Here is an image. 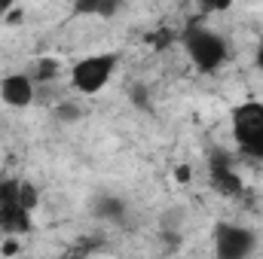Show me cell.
<instances>
[{
  "mask_svg": "<svg viewBox=\"0 0 263 259\" xmlns=\"http://www.w3.org/2000/svg\"><path fill=\"white\" fill-rule=\"evenodd\" d=\"M181 46H184L190 64L202 73L220 70L230 58V43L208 25H187L181 31Z\"/></svg>",
  "mask_w": 263,
  "mask_h": 259,
  "instance_id": "6da1fadb",
  "label": "cell"
},
{
  "mask_svg": "<svg viewBox=\"0 0 263 259\" xmlns=\"http://www.w3.org/2000/svg\"><path fill=\"white\" fill-rule=\"evenodd\" d=\"M230 131L236 146L248 156L263 162V101H239L230 110Z\"/></svg>",
  "mask_w": 263,
  "mask_h": 259,
  "instance_id": "7a4b0ae2",
  "label": "cell"
},
{
  "mask_svg": "<svg viewBox=\"0 0 263 259\" xmlns=\"http://www.w3.org/2000/svg\"><path fill=\"white\" fill-rule=\"evenodd\" d=\"M120 52H95L83 55L77 64L70 67V85L77 95H98L117 73Z\"/></svg>",
  "mask_w": 263,
  "mask_h": 259,
  "instance_id": "3957f363",
  "label": "cell"
},
{
  "mask_svg": "<svg viewBox=\"0 0 263 259\" xmlns=\"http://www.w3.org/2000/svg\"><path fill=\"white\" fill-rule=\"evenodd\" d=\"M257 253V235L239 223L220 220L214 226V259H251Z\"/></svg>",
  "mask_w": 263,
  "mask_h": 259,
  "instance_id": "277c9868",
  "label": "cell"
},
{
  "mask_svg": "<svg viewBox=\"0 0 263 259\" xmlns=\"http://www.w3.org/2000/svg\"><path fill=\"white\" fill-rule=\"evenodd\" d=\"M37 82L28 76V73H6L3 79H0V101L6 104V107H12V110H25V107H31L34 101H37Z\"/></svg>",
  "mask_w": 263,
  "mask_h": 259,
  "instance_id": "5b68a950",
  "label": "cell"
},
{
  "mask_svg": "<svg viewBox=\"0 0 263 259\" xmlns=\"http://www.w3.org/2000/svg\"><path fill=\"white\" fill-rule=\"evenodd\" d=\"M208 180H211V186L220 195L236 198V195L245 192V183H242V177H239V171L233 168V162H230L227 153H214V156H211V162H208Z\"/></svg>",
  "mask_w": 263,
  "mask_h": 259,
  "instance_id": "8992f818",
  "label": "cell"
},
{
  "mask_svg": "<svg viewBox=\"0 0 263 259\" xmlns=\"http://www.w3.org/2000/svg\"><path fill=\"white\" fill-rule=\"evenodd\" d=\"M0 232L6 238H18L31 232V210L22 204H3L0 207Z\"/></svg>",
  "mask_w": 263,
  "mask_h": 259,
  "instance_id": "52a82bcc",
  "label": "cell"
},
{
  "mask_svg": "<svg viewBox=\"0 0 263 259\" xmlns=\"http://www.w3.org/2000/svg\"><path fill=\"white\" fill-rule=\"evenodd\" d=\"M92 213L98 220H110V223H123L126 220V201L120 195L110 192H98L92 198Z\"/></svg>",
  "mask_w": 263,
  "mask_h": 259,
  "instance_id": "ba28073f",
  "label": "cell"
},
{
  "mask_svg": "<svg viewBox=\"0 0 263 259\" xmlns=\"http://www.w3.org/2000/svg\"><path fill=\"white\" fill-rule=\"evenodd\" d=\"M59 70H62V64L55 61V58H40V61H34L31 64V70H28V76L37 82V89L43 85V82H52V79H59Z\"/></svg>",
  "mask_w": 263,
  "mask_h": 259,
  "instance_id": "9c48e42d",
  "label": "cell"
},
{
  "mask_svg": "<svg viewBox=\"0 0 263 259\" xmlns=\"http://www.w3.org/2000/svg\"><path fill=\"white\" fill-rule=\"evenodd\" d=\"M83 113H86V110H83L73 98H62V101L52 107V116H55V122H62V125H73V122H80Z\"/></svg>",
  "mask_w": 263,
  "mask_h": 259,
  "instance_id": "30bf717a",
  "label": "cell"
},
{
  "mask_svg": "<svg viewBox=\"0 0 263 259\" xmlns=\"http://www.w3.org/2000/svg\"><path fill=\"white\" fill-rule=\"evenodd\" d=\"M18 204L22 207H28V210H34L37 207V189L28 183V180H22V192H18Z\"/></svg>",
  "mask_w": 263,
  "mask_h": 259,
  "instance_id": "8fae6325",
  "label": "cell"
},
{
  "mask_svg": "<svg viewBox=\"0 0 263 259\" xmlns=\"http://www.w3.org/2000/svg\"><path fill=\"white\" fill-rule=\"evenodd\" d=\"M22 247H18V238H3V244H0V253L3 256H15Z\"/></svg>",
  "mask_w": 263,
  "mask_h": 259,
  "instance_id": "7c38bea8",
  "label": "cell"
},
{
  "mask_svg": "<svg viewBox=\"0 0 263 259\" xmlns=\"http://www.w3.org/2000/svg\"><path fill=\"white\" fill-rule=\"evenodd\" d=\"M132 95H135V104H138V107H150V104H147V95H144V89H141V85H135V92H132Z\"/></svg>",
  "mask_w": 263,
  "mask_h": 259,
  "instance_id": "4fadbf2b",
  "label": "cell"
},
{
  "mask_svg": "<svg viewBox=\"0 0 263 259\" xmlns=\"http://www.w3.org/2000/svg\"><path fill=\"white\" fill-rule=\"evenodd\" d=\"M254 64H257V70L263 73V37L257 40V49H254Z\"/></svg>",
  "mask_w": 263,
  "mask_h": 259,
  "instance_id": "5bb4252c",
  "label": "cell"
},
{
  "mask_svg": "<svg viewBox=\"0 0 263 259\" xmlns=\"http://www.w3.org/2000/svg\"><path fill=\"white\" fill-rule=\"evenodd\" d=\"M175 177H178L181 183H187V180H190V168H178V171H175Z\"/></svg>",
  "mask_w": 263,
  "mask_h": 259,
  "instance_id": "9a60e30c",
  "label": "cell"
}]
</instances>
